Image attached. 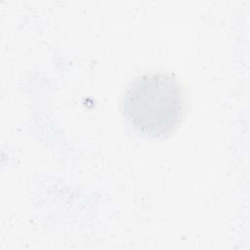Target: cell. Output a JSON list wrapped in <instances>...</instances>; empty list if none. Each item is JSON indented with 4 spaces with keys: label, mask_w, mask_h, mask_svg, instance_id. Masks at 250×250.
Instances as JSON below:
<instances>
[{
    "label": "cell",
    "mask_w": 250,
    "mask_h": 250,
    "mask_svg": "<svg viewBox=\"0 0 250 250\" xmlns=\"http://www.w3.org/2000/svg\"><path fill=\"white\" fill-rule=\"evenodd\" d=\"M184 93L170 73L148 72L137 77L125 90L121 111L133 130L145 137L164 138L180 125Z\"/></svg>",
    "instance_id": "cell-1"
}]
</instances>
